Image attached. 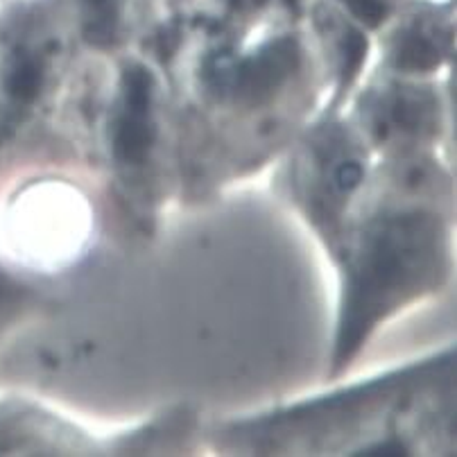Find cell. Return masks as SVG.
<instances>
[{
	"instance_id": "obj_1",
	"label": "cell",
	"mask_w": 457,
	"mask_h": 457,
	"mask_svg": "<svg viewBox=\"0 0 457 457\" xmlns=\"http://www.w3.org/2000/svg\"><path fill=\"white\" fill-rule=\"evenodd\" d=\"M423 236H419V220H399L389 224L374 240L365 256V268L351 287L349 315L342 321L337 361H346L361 345L371 320L387 306L396 292L417 283L419 268L426 261Z\"/></svg>"
},
{
	"instance_id": "obj_3",
	"label": "cell",
	"mask_w": 457,
	"mask_h": 457,
	"mask_svg": "<svg viewBox=\"0 0 457 457\" xmlns=\"http://www.w3.org/2000/svg\"><path fill=\"white\" fill-rule=\"evenodd\" d=\"M297 63V46L295 41L283 39L274 44L268 53L258 54L252 62L245 63L243 75H240V87L252 100L270 93L278 87L283 78L295 69Z\"/></svg>"
},
{
	"instance_id": "obj_6",
	"label": "cell",
	"mask_w": 457,
	"mask_h": 457,
	"mask_svg": "<svg viewBox=\"0 0 457 457\" xmlns=\"http://www.w3.org/2000/svg\"><path fill=\"white\" fill-rule=\"evenodd\" d=\"M365 54H367V39L361 35V32L351 29L345 39V69H342V87H345V84H349L351 79L358 75L362 62H365Z\"/></svg>"
},
{
	"instance_id": "obj_2",
	"label": "cell",
	"mask_w": 457,
	"mask_h": 457,
	"mask_svg": "<svg viewBox=\"0 0 457 457\" xmlns=\"http://www.w3.org/2000/svg\"><path fill=\"white\" fill-rule=\"evenodd\" d=\"M122 82H125V113L118 120L116 156L125 163H138L145 159L154 141V125L150 120L152 78L143 66H129Z\"/></svg>"
},
{
	"instance_id": "obj_9",
	"label": "cell",
	"mask_w": 457,
	"mask_h": 457,
	"mask_svg": "<svg viewBox=\"0 0 457 457\" xmlns=\"http://www.w3.org/2000/svg\"><path fill=\"white\" fill-rule=\"evenodd\" d=\"M403 446L396 442H387V444H380V446H374V448H367V451H362L361 455H403Z\"/></svg>"
},
{
	"instance_id": "obj_7",
	"label": "cell",
	"mask_w": 457,
	"mask_h": 457,
	"mask_svg": "<svg viewBox=\"0 0 457 457\" xmlns=\"http://www.w3.org/2000/svg\"><path fill=\"white\" fill-rule=\"evenodd\" d=\"M346 3H349L351 12H353L362 23L370 25V28L380 25L385 21V16H387V7H385L380 0H346Z\"/></svg>"
},
{
	"instance_id": "obj_8",
	"label": "cell",
	"mask_w": 457,
	"mask_h": 457,
	"mask_svg": "<svg viewBox=\"0 0 457 457\" xmlns=\"http://www.w3.org/2000/svg\"><path fill=\"white\" fill-rule=\"evenodd\" d=\"M336 181H337V188L349 193L353 190L355 186L362 181V168L361 163H355V161H345L336 172Z\"/></svg>"
},
{
	"instance_id": "obj_5",
	"label": "cell",
	"mask_w": 457,
	"mask_h": 457,
	"mask_svg": "<svg viewBox=\"0 0 457 457\" xmlns=\"http://www.w3.org/2000/svg\"><path fill=\"white\" fill-rule=\"evenodd\" d=\"M41 87V71L35 62H23L16 66L14 73L10 75V82H7V88H10L12 96L16 100H32V97L39 93Z\"/></svg>"
},
{
	"instance_id": "obj_4",
	"label": "cell",
	"mask_w": 457,
	"mask_h": 457,
	"mask_svg": "<svg viewBox=\"0 0 457 457\" xmlns=\"http://www.w3.org/2000/svg\"><path fill=\"white\" fill-rule=\"evenodd\" d=\"M439 62V53L428 39L421 35L403 37L396 50V66L408 71H430Z\"/></svg>"
},
{
	"instance_id": "obj_10",
	"label": "cell",
	"mask_w": 457,
	"mask_h": 457,
	"mask_svg": "<svg viewBox=\"0 0 457 457\" xmlns=\"http://www.w3.org/2000/svg\"><path fill=\"white\" fill-rule=\"evenodd\" d=\"M299 0H287V5H297Z\"/></svg>"
}]
</instances>
